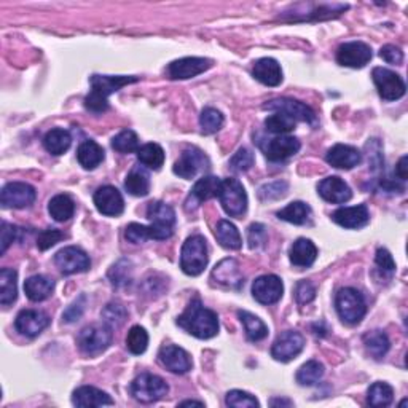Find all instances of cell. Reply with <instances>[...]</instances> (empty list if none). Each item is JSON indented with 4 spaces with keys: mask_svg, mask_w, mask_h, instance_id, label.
<instances>
[{
    "mask_svg": "<svg viewBox=\"0 0 408 408\" xmlns=\"http://www.w3.org/2000/svg\"><path fill=\"white\" fill-rule=\"evenodd\" d=\"M211 281L214 286L228 291H239L244 286V276L238 262L233 259H225L215 265L211 273Z\"/></svg>",
    "mask_w": 408,
    "mask_h": 408,
    "instance_id": "30bf717a",
    "label": "cell"
},
{
    "mask_svg": "<svg viewBox=\"0 0 408 408\" xmlns=\"http://www.w3.org/2000/svg\"><path fill=\"white\" fill-rule=\"evenodd\" d=\"M125 189L133 196H146L150 191V177L144 167L137 166L126 176Z\"/></svg>",
    "mask_w": 408,
    "mask_h": 408,
    "instance_id": "e575fe53",
    "label": "cell"
},
{
    "mask_svg": "<svg viewBox=\"0 0 408 408\" xmlns=\"http://www.w3.org/2000/svg\"><path fill=\"white\" fill-rule=\"evenodd\" d=\"M85 303H87V298L85 295H82L80 298H77L74 303H72L68 310L64 311V314H63V319L64 322H75V321H79L82 314H83V311H85Z\"/></svg>",
    "mask_w": 408,
    "mask_h": 408,
    "instance_id": "680465c9",
    "label": "cell"
},
{
    "mask_svg": "<svg viewBox=\"0 0 408 408\" xmlns=\"http://www.w3.org/2000/svg\"><path fill=\"white\" fill-rule=\"evenodd\" d=\"M380 56L385 59L388 64H402L404 61V53L399 46L395 45H385L380 50Z\"/></svg>",
    "mask_w": 408,
    "mask_h": 408,
    "instance_id": "91938a15",
    "label": "cell"
},
{
    "mask_svg": "<svg viewBox=\"0 0 408 408\" xmlns=\"http://www.w3.org/2000/svg\"><path fill=\"white\" fill-rule=\"evenodd\" d=\"M284 293V286L276 274L260 276L252 284V295L262 305L278 303Z\"/></svg>",
    "mask_w": 408,
    "mask_h": 408,
    "instance_id": "9a60e30c",
    "label": "cell"
},
{
    "mask_svg": "<svg viewBox=\"0 0 408 408\" xmlns=\"http://www.w3.org/2000/svg\"><path fill=\"white\" fill-rule=\"evenodd\" d=\"M113 338L112 327L107 324H93L82 329V332L77 337V345L80 351L88 354V356H98L102 351H106L110 346Z\"/></svg>",
    "mask_w": 408,
    "mask_h": 408,
    "instance_id": "5b68a950",
    "label": "cell"
},
{
    "mask_svg": "<svg viewBox=\"0 0 408 408\" xmlns=\"http://www.w3.org/2000/svg\"><path fill=\"white\" fill-rule=\"evenodd\" d=\"M93 200L96 204V209H98L102 215L117 217V215L125 211L123 196L115 187H112V185H106V187L96 190Z\"/></svg>",
    "mask_w": 408,
    "mask_h": 408,
    "instance_id": "ffe728a7",
    "label": "cell"
},
{
    "mask_svg": "<svg viewBox=\"0 0 408 408\" xmlns=\"http://www.w3.org/2000/svg\"><path fill=\"white\" fill-rule=\"evenodd\" d=\"M129 273H131V268H129V262L122 260L118 262L117 265H113L110 273H109V278L112 279V284L113 286H122L129 283Z\"/></svg>",
    "mask_w": 408,
    "mask_h": 408,
    "instance_id": "11a10c76",
    "label": "cell"
},
{
    "mask_svg": "<svg viewBox=\"0 0 408 408\" xmlns=\"http://www.w3.org/2000/svg\"><path fill=\"white\" fill-rule=\"evenodd\" d=\"M55 263L64 274L85 273L91 267V260H89L87 252L75 248V246H69V248L59 250L55 255Z\"/></svg>",
    "mask_w": 408,
    "mask_h": 408,
    "instance_id": "4fadbf2b",
    "label": "cell"
},
{
    "mask_svg": "<svg viewBox=\"0 0 408 408\" xmlns=\"http://www.w3.org/2000/svg\"><path fill=\"white\" fill-rule=\"evenodd\" d=\"M172 236V228H160L157 225H141V224H129L126 227L125 238L133 244L146 243L148 239H157L163 241Z\"/></svg>",
    "mask_w": 408,
    "mask_h": 408,
    "instance_id": "484cf974",
    "label": "cell"
},
{
    "mask_svg": "<svg viewBox=\"0 0 408 408\" xmlns=\"http://www.w3.org/2000/svg\"><path fill=\"white\" fill-rule=\"evenodd\" d=\"M20 235H21L20 227L4 222L2 224V249H0V254L4 255L10 246L13 244L18 238H20Z\"/></svg>",
    "mask_w": 408,
    "mask_h": 408,
    "instance_id": "9f6ffc18",
    "label": "cell"
},
{
    "mask_svg": "<svg viewBox=\"0 0 408 408\" xmlns=\"http://www.w3.org/2000/svg\"><path fill=\"white\" fill-rule=\"evenodd\" d=\"M177 326L196 338L209 340L219 333V316L212 310L206 308L200 298H195L177 317Z\"/></svg>",
    "mask_w": 408,
    "mask_h": 408,
    "instance_id": "6da1fadb",
    "label": "cell"
},
{
    "mask_svg": "<svg viewBox=\"0 0 408 408\" xmlns=\"http://www.w3.org/2000/svg\"><path fill=\"white\" fill-rule=\"evenodd\" d=\"M220 184L222 181L219 177H214V176H204L201 177L200 181H198L193 189H191L190 195H189V200H187V211L190 209H196L198 206L203 201H208L211 200V198L219 196V190H220Z\"/></svg>",
    "mask_w": 408,
    "mask_h": 408,
    "instance_id": "cb8c5ba5",
    "label": "cell"
},
{
    "mask_svg": "<svg viewBox=\"0 0 408 408\" xmlns=\"http://www.w3.org/2000/svg\"><path fill=\"white\" fill-rule=\"evenodd\" d=\"M126 313L125 306L120 303H109L102 311V319L110 327H120L126 321Z\"/></svg>",
    "mask_w": 408,
    "mask_h": 408,
    "instance_id": "681fc988",
    "label": "cell"
},
{
    "mask_svg": "<svg viewBox=\"0 0 408 408\" xmlns=\"http://www.w3.org/2000/svg\"><path fill=\"white\" fill-rule=\"evenodd\" d=\"M371 77H374L378 94L385 101H397L405 94V82L395 72L386 68H375L371 70Z\"/></svg>",
    "mask_w": 408,
    "mask_h": 408,
    "instance_id": "ba28073f",
    "label": "cell"
},
{
    "mask_svg": "<svg viewBox=\"0 0 408 408\" xmlns=\"http://www.w3.org/2000/svg\"><path fill=\"white\" fill-rule=\"evenodd\" d=\"M324 374L326 370L319 361H308L298 369L295 378L300 386H314L322 380Z\"/></svg>",
    "mask_w": 408,
    "mask_h": 408,
    "instance_id": "b9f144b4",
    "label": "cell"
},
{
    "mask_svg": "<svg viewBox=\"0 0 408 408\" xmlns=\"http://www.w3.org/2000/svg\"><path fill=\"white\" fill-rule=\"evenodd\" d=\"M405 405H407V399H405V400H402V402H400V407H405Z\"/></svg>",
    "mask_w": 408,
    "mask_h": 408,
    "instance_id": "03108f58",
    "label": "cell"
},
{
    "mask_svg": "<svg viewBox=\"0 0 408 408\" xmlns=\"http://www.w3.org/2000/svg\"><path fill=\"white\" fill-rule=\"evenodd\" d=\"M208 167H209V160L206 155H204L201 150L191 147V148L184 150L181 158L174 163L172 171L176 176L190 181V179L196 177L198 174L203 172L204 170H208Z\"/></svg>",
    "mask_w": 408,
    "mask_h": 408,
    "instance_id": "8fae6325",
    "label": "cell"
},
{
    "mask_svg": "<svg viewBox=\"0 0 408 408\" xmlns=\"http://www.w3.org/2000/svg\"><path fill=\"white\" fill-rule=\"evenodd\" d=\"M211 65L212 61L206 58H195V56L182 58L177 59V61H172L167 65V74H170V77L174 80H187L203 74V72L208 70Z\"/></svg>",
    "mask_w": 408,
    "mask_h": 408,
    "instance_id": "e0dca14e",
    "label": "cell"
},
{
    "mask_svg": "<svg viewBox=\"0 0 408 408\" xmlns=\"http://www.w3.org/2000/svg\"><path fill=\"white\" fill-rule=\"evenodd\" d=\"M72 144V137L69 134V131L55 128L51 131H48L44 137V147L46 148V152H50L51 155H63L69 150Z\"/></svg>",
    "mask_w": 408,
    "mask_h": 408,
    "instance_id": "d590c367",
    "label": "cell"
},
{
    "mask_svg": "<svg viewBox=\"0 0 408 408\" xmlns=\"http://www.w3.org/2000/svg\"><path fill=\"white\" fill-rule=\"evenodd\" d=\"M53 291H55V283L44 274L31 276L24 283V292L32 302H44L48 297H51Z\"/></svg>",
    "mask_w": 408,
    "mask_h": 408,
    "instance_id": "f546056e",
    "label": "cell"
},
{
    "mask_svg": "<svg viewBox=\"0 0 408 408\" xmlns=\"http://www.w3.org/2000/svg\"><path fill=\"white\" fill-rule=\"evenodd\" d=\"M269 405L272 407H276V405H286V407H292L293 404L291 400H286V399H273L272 402H269Z\"/></svg>",
    "mask_w": 408,
    "mask_h": 408,
    "instance_id": "be15d7a7",
    "label": "cell"
},
{
    "mask_svg": "<svg viewBox=\"0 0 408 408\" xmlns=\"http://www.w3.org/2000/svg\"><path fill=\"white\" fill-rule=\"evenodd\" d=\"M131 395L141 404H153L165 397L170 386L161 376L152 374H142L131 383Z\"/></svg>",
    "mask_w": 408,
    "mask_h": 408,
    "instance_id": "52a82bcc",
    "label": "cell"
},
{
    "mask_svg": "<svg viewBox=\"0 0 408 408\" xmlns=\"http://www.w3.org/2000/svg\"><path fill=\"white\" fill-rule=\"evenodd\" d=\"M263 109L283 112L286 113V115H289L291 118L295 120V122H305L313 126L317 123L314 110L306 104H303V102L295 101V99H287V98L273 99L267 102V104H263Z\"/></svg>",
    "mask_w": 408,
    "mask_h": 408,
    "instance_id": "7c38bea8",
    "label": "cell"
},
{
    "mask_svg": "<svg viewBox=\"0 0 408 408\" xmlns=\"http://www.w3.org/2000/svg\"><path fill=\"white\" fill-rule=\"evenodd\" d=\"M104 148H102L98 142L85 141L80 144L79 150H77V158H79L80 166L83 170L91 171L96 170L102 161H104Z\"/></svg>",
    "mask_w": 408,
    "mask_h": 408,
    "instance_id": "4dcf8cb0",
    "label": "cell"
},
{
    "mask_svg": "<svg viewBox=\"0 0 408 408\" xmlns=\"http://www.w3.org/2000/svg\"><path fill=\"white\" fill-rule=\"evenodd\" d=\"M48 212L56 222H65L74 215L75 203L69 195H56L48 203Z\"/></svg>",
    "mask_w": 408,
    "mask_h": 408,
    "instance_id": "ab89813d",
    "label": "cell"
},
{
    "mask_svg": "<svg viewBox=\"0 0 408 408\" xmlns=\"http://www.w3.org/2000/svg\"><path fill=\"white\" fill-rule=\"evenodd\" d=\"M238 316L244 326L246 337H248L250 341H260L263 338H267L268 327L265 326V322H263L260 317L249 313V311H238Z\"/></svg>",
    "mask_w": 408,
    "mask_h": 408,
    "instance_id": "8d00e7d4",
    "label": "cell"
},
{
    "mask_svg": "<svg viewBox=\"0 0 408 408\" xmlns=\"http://www.w3.org/2000/svg\"><path fill=\"white\" fill-rule=\"evenodd\" d=\"M147 346H148L147 330L141 326L131 327L128 337H126V348H128V351L131 354H134V356H139V354L146 352Z\"/></svg>",
    "mask_w": 408,
    "mask_h": 408,
    "instance_id": "ee69618b",
    "label": "cell"
},
{
    "mask_svg": "<svg viewBox=\"0 0 408 408\" xmlns=\"http://www.w3.org/2000/svg\"><path fill=\"white\" fill-rule=\"evenodd\" d=\"M35 189L24 182H10L2 190V206L5 209L29 208L35 201Z\"/></svg>",
    "mask_w": 408,
    "mask_h": 408,
    "instance_id": "2e32d148",
    "label": "cell"
},
{
    "mask_svg": "<svg viewBox=\"0 0 408 408\" xmlns=\"http://www.w3.org/2000/svg\"><path fill=\"white\" fill-rule=\"evenodd\" d=\"M332 220L335 224L350 228V230H357V228H362L369 224L370 214L367 206L364 204H359V206H351V208H340L332 214Z\"/></svg>",
    "mask_w": 408,
    "mask_h": 408,
    "instance_id": "d4e9b609",
    "label": "cell"
},
{
    "mask_svg": "<svg viewBox=\"0 0 408 408\" xmlns=\"http://www.w3.org/2000/svg\"><path fill=\"white\" fill-rule=\"evenodd\" d=\"M287 189H289V185L283 181H276L272 184H267L260 187L259 190V198L262 201H269V200H279V198L286 196L287 193Z\"/></svg>",
    "mask_w": 408,
    "mask_h": 408,
    "instance_id": "816d5d0a",
    "label": "cell"
},
{
    "mask_svg": "<svg viewBox=\"0 0 408 408\" xmlns=\"http://www.w3.org/2000/svg\"><path fill=\"white\" fill-rule=\"evenodd\" d=\"M112 148L120 153H133L139 150V137L131 129H125L112 139Z\"/></svg>",
    "mask_w": 408,
    "mask_h": 408,
    "instance_id": "bcb514c9",
    "label": "cell"
},
{
    "mask_svg": "<svg viewBox=\"0 0 408 408\" xmlns=\"http://www.w3.org/2000/svg\"><path fill=\"white\" fill-rule=\"evenodd\" d=\"M18 273L11 268H2L0 272V303L4 306L11 305L18 297Z\"/></svg>",
    "mask_w": 408,
    "mask_h": 408,
    "instance_id": "f35d334b",
    "label": "cell"
},
{
    "mask_svg": "<svg viewBox=\"0 0 408 408\" xmlns=\"http://www.w3.org/2000/svg\"><path fill=\"white\" fill-rule=\"evenodd\" d=\"M219 200L224 211L230 217H241L248 211V193L236 179H224L220 184Z\"/></svg>",
    "mask_w": 408,
    "mask_h": 408,
    "instance_id": "8992f818",
    "label": "cell"
},
{
    "mask_svg": "<svg viewBox=\"0 0 408 408\" xmlns=\"http://www.w3.org/2000/svg\"><path fill=\"white\" fill-rule=\"evenodd\" d=\"M208 244L201 235L187 238L181 252V268L185 274L198 276L208 267Z\"/></svg>",
    "mask_w": 408,
    "mask_h": 408,
    "instance_id": "277c9868",
    "label": "cell"
},
{
    "mask_svg": "<svg viewBox=\"0 0 408 408\" xmlns=\"http://www.w3.org/2000/svg\"><path fill=\"white\" fill-rule=\"evenodd\" d=\"M187 405H198V407H204L203 402H196V400H184V402H181V407H187Z\"/></svg>",
    "mask_w": 408,
    "mask_h": 408,
    "instance_id": "e7e4bbea",
    "label": "cell"
},
{
    "mask_svg": "<svg viewBox=\"0 0 408 408\" xmlns=\"http://www.w3.org/2000/svg\"><path fill=\"white\" fill-rule=\"evenodd\" d=\"M147 217L152 222V225L160 228H172L176 224V212L174 209L163 201H153L147 208Z\"/></svg>",
    "mask_w": 408,
    "mask_h": 408,
    "instance_id": "1f68e13d",
    "label": "cell"
},
{
    "mask_svg": "<svg viewBox=\"0 0 408 408\" xmlns=\"http://www.w3.org/2000/svg\"><path fill=\"white\" fill-rule=\"evenodd\" d=\"M225 402L228 407H235V408H254L260 407L259 400H257L254 395L244 391H239V389H233L227 394Z\"/></svg>",
    "mask_w": 408,
    "mask_h": 408,
    "instance_id": "c3c4849f",
    "label": "cell"
},
{
    "mask_svg": "<svg viewBox=\"0 0 408 408\" xmlns=\"http://www.w3.org/2000/svg\"><path fill=\"white\" fill-rule=\"evenodd\" d=\"M265 126L269 133L281 136L295 129V120L291 118L289 115H286V113L283 112H274L273 115H269L265 120Z\"/></svg>",
    "mask_w": 408,
    "mask_h": 408,
    "instance_id": "f6af8a7d",
    "label": "cell"
},
{
    "mask_svg": "<svg viewBox=\"0 0 408 408\" xmlns=\"http://www.w3.org/2000/svg\"><path fill=\"white\" fill-rule=\"evenodd\" d=\"M300 141L297 137L292 136H276L273 139L267 141L265 146H262L263 153L269 161H284L287 158L293 157V155L298 153L300 150Z\"/></svg>",
    "mask_w": 408,
    "mask_h": 408,
    "instance_id": "d6986e66",
    "label": "cell"
},
{
    "mask_svg": "<svg viewBox=\"0 0 408 408\" xmlns=\"http://www.w3.org/2000/svg\"><path fill=\"white\" fill-rule=\"evenodd\" d=\"M215 238L220 243L222 248L230 249V250H238L241 249L243 239L239 235L238 228L231 224L230 220H220L215 228Z\"/></svg>",
    "mask_w": 408,
    "mask_h": 408,
    "instance_id": "836d02e7",
    "label": "cell"
},
{
    "mask_svg": "<svg viewBox=\"0 0 408 408\" xmlns=\"http://www.w3.org/2000/svg\"><path fill=\"white\" fill-rule=\"evenodd\" d=\"M137 160H139L141 165L148 167V170L157 171L165 163V150L155 142L146 144V146H142L137 150Z\"/></svg>",
    "mask_w": 408,
    "mask_h": 408,
    "instance_id": "74e56055",
    "label": "cell"
},
{
    "mask_svg": "<svg viewBox=\"0 0 408 408\" xmlns=\"http://www.w3.org/2000/svg\"><path fill=\"white\" fill-rule=\"evenodd\" d=\"M160 362L165 365V367L172 371V374L184 375L187 374L189 370H191V357L190 354L184 350L181 346L176 345H166L160 350Z\"/></svg>",
    "mask_w": 408,
    "mask_h": 408,
    "instance_id": "44dd1931",
    "label": "cell"
},
{
    "mask_svg": "<svg viewBox=\"0 0 408 408\" xmlns=\"http://www.w3.org/2000/svg\"><path fill=\"white\" fill-rule=\"evenodd\" d=\"M295 298L300 305L311 303L316 298V289L310 281H300L295 289Z\"/></svg>",
    "mask_w": 408,
    "mask_h": 408,
    "instance_id": "6f0895ef",
    "label": "cell"
},
{
    "mask_svg": "<svg viewBox=\"0 0 408 408\" xmlns=\"http://www.w3.org/2000/svg\"><path fill=\"white\" fill-rule=\"evenodd\" d=\"M267 228L262 224H252L248 230V243L250 249H260L267 244Z\"/></svg>",
    "mask_w": 408,
    "mask_h": 408,
    "instance_id": "db71d44e",
    "label": "cell"
},
{
    "mask_svg": "<svg viewBox=\"0 0 408 408\" xmlns=\"http://www.w3.org/2000/svg\"><path fill=\"white\" fill-rule=\"evenodd\" d=\"M72 404L75 407H106L115 402L109 394L94 386H82L72 394Z\"/></svg>",
    "mask_w": 408,
    "mask_h": 408,
    "instance_id": "83f0119b",
    "label": "cell"
},
{
    "mask_svg": "<svg viewBox=\"0 0 408 408\" xmlns=\"http://www.w3.org/2000/svg\"><path fill=\"white\" fill-rule=\"evenodd\" d=\"M305 348V338L298 332L287 330L274 340L272 346V356L279 362H289L295 359Z\"/></svg>",
    "mask_w": 408,
    "mask_h": 408,
    "instance_id": "5bb4252c",
    "label": "cell"
},
{
    "mask_svg": "<svg viewBox=\"0 0 408 408\" xmlns=\"http://www.w3.org/2000/svg\"><path fill=\"white\" fill-rule=\"evenodd\" d=\"M230 167L235 172H246L249 171L252 165H254V153L249 148H239L238 152L230 158Z\"/></svg>",
    "mask_w": 408,
    "mask_h": 408,
    "instance_id": "f907efd6",
    "label": "cell"
},
{
    "mask_svg": "<svg viewBox=\"0 0 408 408\" xmlns=\"http://www.w3.org/2000/svg\"><path fill=\"white\" fill-rule=\"evenodd\" d=\"M252 75L267 87H278L283 82V69L273 58H262L254 63Z\"/></svg>",
    "mask_w": 408,
    "mask_h": 408,
    "instance_id": "4316f807",
    "label": "cell"
},
{
    "mask_svg": "<svg viewBox=\"0 0 408 408\" xmlns=\"http://www.w3.org/2000/svg\"><path fill=\"white\" fill-rule=\"evenodd\" d=\"M137 77H126V75H93L89 79L91 83V91L85 98V107L94 113L106 112L109 109V96L117 93L123 87L129 83H136Z\"/></svg>",
    "mask_w": 408,
    "mask_h": 408,
    "instance_id": "7a4b0ae2",
    "label": "cell"
},
{
    "mask_svg": "<svg viewBox=\"0 0 408 408\" xmlns=\"http://www.w3.org/2000/svg\"><path fill=\"white\" fill-rule=\"evenodd\" d=\"M407 161H408V158L407 157H402L400 160H399V163H397V166H395V176H397L400 181H407Z\"/></svg>",
    "mask_w": 408,
    "mask_h": 408,
    "instance_id": "6125c7cd",
    "label": "cell"
},
{
    "mask_svg": "<svg viewBox=\"0 0 408 408\" xmlns=\"http://www.w3.org/2000/svg\"><path fill=\"white\" fill-rule=\"evenodd\" d=\"M317 193H319L324 201L332 204H343L352 198L350 185L337 176L326 177L324 181H321L319 185H317Z\"/></svg>",
    "mask_w": 408,
    "mask_h": 408,
    "instance_id": "7402d4cb",
    "label": "cell"
},
{
    "mask_svg": "<svg viewBox=\"0 0 408 408\" xmlns=\"http://www.w3.org/2000/svg\"><path fill=\"white\" fill-rule=\"evenodd\" d=\"M394 399V389L388 383L376 381L369 388L367 402L371 407H389Z\"/></svg>",
    "mask_w": 408,
    "mask_h": 408,
    "instance_id": "7bdbcfd3",
    "label": "cell"
},
{
    "mask_svg": "<svg viewBox=\"0 0 408 408\" xmlns=\"http://www.w3.org/2000/svg\"><path fill=\"white\" fill-rule=\"evenodd\" d=\"M375 262H376V265L383 269V272H388V273L395 272V262L393 259V255L389 254L388 249H383V248L378 249Z\"/></svg>",
    "mask_w": 408,
    "mask_h": 408,
    "instance_id": "94428289",
    "label": "cell"
},
{
    "mask_svg": "<svg viewBox=\"0 0 408 408\" xmlns=\"http://www.w3.org/2000/svg\"><path fill=\"white\" fill-rule=\"evenodd\" d=\"M364 345L370 356L380 361L388 354L389 348H391V341L383 330H371V332L364 335Z\"/></svg>",
    "mask_w": 408,
    "mask_h": 408,
    "instance_id": "d6a6232c",
    "label": "cell"
},
{
    "mask_svg": "<svg viewBox=\"0 0 408 408\" xmlns=\"http://www.w3.org/2000/svg\"><path fill=\"white\" fill-rule=\"evenodd\" d=\"M371 58H374L371 48L367 44H364V42L357 40L340 45L337 51V63L351 69L365 68L371 61Z\"/></svg>",
    "mask_w": 408,
    "mask_h": 408,
    "instance_id": "9c48e42d",
    "label": "cell"
},
{
    "mask_svg": "<svg viewBox=\"0 0 408 408\" xmlns=\"http://www.w3.org/2000/svg\"><path fill=\"white\" fill-rule=\"evenodd\" d=\"M278 217L293 225H305L311 217V208L303 201H293L287 204L284 209H281Z\"/></svg>",
    "mask_w": 408,
    "mask_h": 408,
    "instance_id": "60d3db41",
    "label": "cell"
},
{
    "mask_svg": "<svg viewBox=\"0 0 408 408\" xmlns=\"http://www.w3.org/2000/svg\"><path fill=\"white\" fill-rule=\"evenodd\" d=\"M326 161L337 170H352L357 165H361L362 153L356 147L346 146V144H337L329 150L326 155Z\"/></svg>",
    "mask_w": 408,
    "mask_h": 408,
    "instance_id": "603a6c76",
    "label": "cell"
},
{
    "mask_svg": "<svg viewBox=\"0 0 408 408\" xmlns=\"http://www.w3.org/2000/svg\"><path fill=\"white\" fill-rule=\"evenodd\" d=\"M335 310H337L341 321L354 326L364 319L365 313H367V305H365L361 292L352 289V287H345V289L338 291L337 297H335Z\"/></svg>",
    "mask_w": 408,
    "mask_h": 408,
    "instance_id": "3957f363",
    "label": "cell"
},
{
    "mask_svg": "<svg viewBox=\"0 0 408 408\" xmlns=\"http://www.w3.org/2000/svg\"><path fill=\"white\" fill-rule=\"evenodd\" d=\"M224 125V115L214 107H206L200 115V126L203 134H214Z\"/></svg>",
    "mask_w": 408,
    "mask_h": 408,
    "instance_id": "7dc6e473",
    "label": "cell"
},
{
    "mask_svg": "<svg viewBox=\"0 0 408 408\" xmlns=\"http://www.w3.org/2000/svg\"><path fill=\"white\" fill-rule=\"evenodd\" d=\"M64 238H65V235L63 231L56 230V228H46V230L39 233L37 248L40 250H48L50 248H53L55 244H58L59 241H63Z\"/></svg>",
    "mask_w": 408,
    "mask_h": 408,
    "instance_id": "f5cc1de1",
    "label": "cell"
},
{
    "mask_svg": "<svg viewBox=\"0 0 408 408\" xmlns=\"http://www.w3.org/2000/svg\"><path fill=\"white\" fill-rule=\"evenodd\" d=\"M289 259L295 267L308 268L313 265L317 259V248L313 241L306 238H300L292 244L289 250Z\"/></svg>",
    "mask_w": 408,
    "mask_h": 408,
    "instance_id": "f1b7e54d",
    "label": "cell"
},
{
    "mask_svg": "<svg viewBox=\"0 0 408 408\" xmlns=\"http://www.w3.org/2000/svg\"><path fill=\"white\" fill-rule=\"evenodd\" d=\"M50 326V317L39 310H23L16 316L15 327L24 337L35 338Z\"/></svg>",
    "mask_w": 408,
    "mask_h": 408,
    "instance_id": "ac0fdd59",
    "label": "cell"
}]
</instances>
